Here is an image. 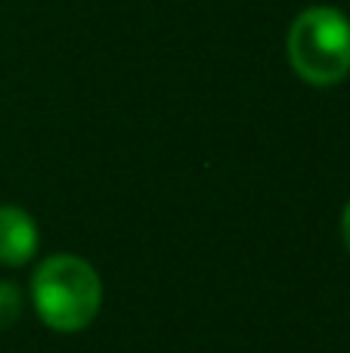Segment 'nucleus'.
I'll return each instance as SVG.
<instances>
[{"label": "nucleus", "mask_w": 350, "mask_h": 353, "mask_svg": "<svg viewBox=\"0 0 350 353\" xmlns=\"http://www.w3.org/2000/svg\"><path fill=\"white\" fill-rule=\"evenodd\" d=\"M31 304L43 325L72 335L96 319L103 307V279L78 254H50L31 276Z\"/></svg>", "instance_id": "1"}, {"label": "nucleus", "mask_w": 350, "mask_h": 353, "mask_svg": "<svg viewBox=\"0 0 350 353\" xmlns=\"http://www.w3.org/2000/svg\"><path fill=\"white\" fill-rule=\"evenodd\" d=\"M291 72L313 87H332L350 74V19L335 6H307L285 37Z\"/></svg>", "instance_id": "2"}, {"label": "nucleus", "mask_w": 350, "mask_h": 353, "mask_svg": "<svg viewBox=\"0 0 350 353\" xmlns=\"http://www.w3.org/2000/svg\"><path fill=\"white\" fill-rule=\"evenodd\" d=\"M41 232L25 208L0 205V263L3 267H25L37 254Z\"/></svg>", "instance_id": "3"}, {"label": "nucleus", "mask_w": 350, "mask_h": 353, "mask_svg": "<svg viewBox=\"0 0 350 353\" xmlns=\"http://www.w3.org/2000/svg\"><path fill=\"white\" fill-rule=\"evenodd\" d=\"M22 307H25L22 288H19L16 282H3V279H0V332L10 329V325L22 316Z\"/></svg>", "instance_id": "4"}, {"label": "nucleus", "mask_w": 350, "mask_h": 353, "mask_svg": "<svg viewBox=\"0 0 350 353\" xmlns=\"http://www.w3.org/2000/svg\"><path fill=\"white\" fill-rule=\"evenodd\" d=\"M341 239H344V245L350 251V201L344 205V214H341Z\"/></svg>", "instance_id": "5"}]
</instances>
